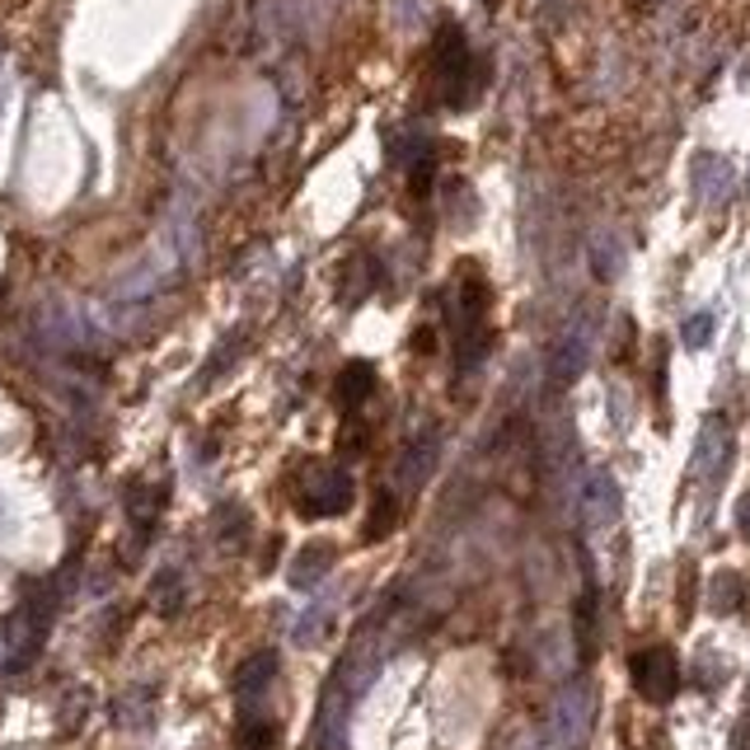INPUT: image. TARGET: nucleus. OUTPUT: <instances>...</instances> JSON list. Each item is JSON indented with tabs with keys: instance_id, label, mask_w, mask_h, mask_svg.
<instances>
[{
	"instance_id": "3",
	"label": "nucleus",
	"mask_w": 750,
	"mask_h": 750,
	"mask_svg": "<svg viewBox=\"0 0 750 750\" xmlns=\"http://www.w3.org/2000/svg\"><path fill=\"white\" fill-rule=\"evenodd\" d=\"M394 521H399V507H394V498H389V492H381V502H375V517H371L366 540H381Z\"/></svg>"
},
{
	"instance_id": "2",
	"label": "nucleus",
	"mask_w": 750,
	"mask_h": 750,
	"mask_svg": "<svg viewBox=\"0 0 750 750\" xmlns=\"http://www.w3.org/2000/svg\"><path fill=\"white\" fill-rule=\"evenodd\" d=\"M371 366H347L343 371V385H338V399H343V408H357L366 394H371Z\"/></svg>"
},
{
	"instance_id": "1",
	"label": "nucleus",
	"mask_w": 750,
	"mask_h": 750,
	"mask_svg": "<svg viewBox=\"0 0 750 750\" xmlns=\"http://www.w3.org/2000/svg\"><path fill=\"white\" fill-rule=\"evenodd\" d=\"M628 670H634L638 695L653 699V704H666L670 695H676V685H680V666H676V657H670L666 647H647V653L634 657Z\"/></svg>"
}]
</instances>
